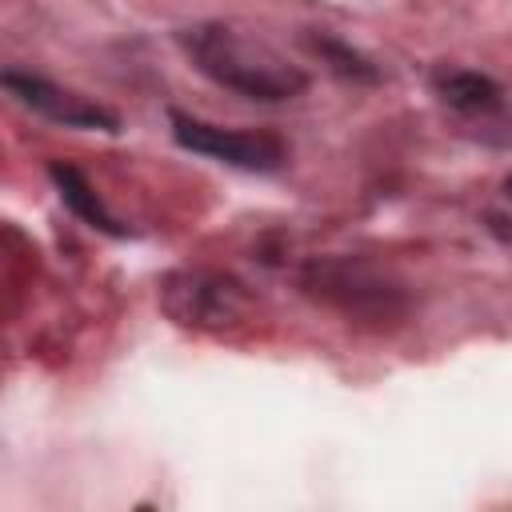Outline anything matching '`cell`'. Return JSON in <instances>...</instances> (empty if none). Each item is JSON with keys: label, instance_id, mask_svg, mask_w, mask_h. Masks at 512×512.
Segmentation results:
<instances>
[{"label": "cell", "instance_id": "cell-1", "mask_svg": "<svg viewBox=\"0 0 512 512\" xmlns=\"http://www.w3.org/2000/svg\"><path fill=\"white\" fill-rule=\"evenodd\" d=\"M176 44L184 48V56L200 76H208L212 84L244 100L280 104V100H296L308 88V72L300 64H292L288 56H280L272 44L256 36H244L232 24H220V20L188 24L176 32Z\"/></svg>", "mask_w": 512, "mask_h": 512}, {"label": "cell", "instance_id": "cell-2", "mask_svg": "<svg viewBox=\"0 0 512 512\" xmlns=\"http://www.w3.org/2000/svg\"><path fill=\"white\" fill-rule=\"evenodd\" d=\"M300 292L368 328H396L412 312L408 288L368 256H316L300 268Z\"/></svg>", "mask_w": 512, "mask_h": 512}, {"label": "cell", "instance_id": "cell-3", "mask_svg": "<svg viewBox=\"0 0 512 512\" xmlns=\"http://www.w3.org/2000/svg\"><path fill=\"white\" fill-rule=\"evenodd\" d=\"M168 124H172V140L196 156H208L244 172H280L288 164L284 140L264 128H224V124L188 116L180 108L168 112Z\"/></svg>", "mask_w": 512, "mask_h": 512}, {"label": "cell", "instance_id": "cell-4", "mask_svg": "<svg viewBox=\"0 0 512 512\" xmlns=\"http://www.w3.org/2000/svg\"><path fill=\"white\" fill-rule=\"evenodd\" d=\"M160 304L184 328H224L244 316L248 292L236 276L208 272V268H180L164 280Z\"/></svg>", "mask_w": 512, "mask_h": 512}, {"label": "cell", "instance_id": "cell-5", "mask_svg": "<svg viewBox=\"0 0 512 512\" xmlns=\"http://www.w3.org/2000/svg\"><path fill=\"white\" fill-rule=\"evenodd\" d=\"M432 92L448 112H456L468 124H480V136L488 144H512V112L504 88L492 76L444 64L432 72Z\"/></svg>", "mask_w": 512, "mask_h": 512}, {"label": "cell", "instance_id": "cell-6", "mask_svg": "<svg viewBox=\"0 0 512 512\" xmlns=\"http://www.w3.org/2000/svg\"><path fill=\"white\" fill-rule=\"evenodd\" d=\"M4 88L8 96H16L24 108H32L36 116L52 120V124H64V128H100V132H120V116L108 112L104 104H92L36 72H20V68H8L4 76Z\"/></svg>", "mask_w": 512, "mask_h": 512}, {"label": "cell", "instance_id": "cell-7", "mask_svg": "<svg viewBox=\"0 0 512 512\" xmlns=\"http://www.w3.org/2000/svg\"><path fill=\"white\" fill-rule=\"evenodd\" d=\"M48 180H52V188H56L60 204H64L72 216H80L88 228H96V232H104V236H128V228H124V224L104 208L100 192L92 188V180H88L76 164L52 160V164H48Z\"/></svg>", "mask_w": 512, "mask_h": 512}, {"label": "cell", "instance_id": "cell-8", "mask_svg": "<svg viewBox=\"0 0 512 512\" xmlns=\"http://www.w3.org/2000/svg\"><path fill=\"white\" fill-rule=\"evenodd\" d=\"M308 48L320 56V64H328V72H336L348 84H380V64H372L360 48L344 44L332 32H304Z\"/></svg>", "mask_w": 512, "mask_h": 512}, {"label": "cell", "instance_id": "cell-9", "mask_svg": "<svg viewBox=\"0 0 512 512\" xmlns=\"http://www.w3.org/2000/svg\"><path fill=\"white\" fill-rule=\"evenodd\" d=\"M508 192H512V180H508Z\"/></svg>", "mask_w": 512, "mask_h": 512}]
</instances>
